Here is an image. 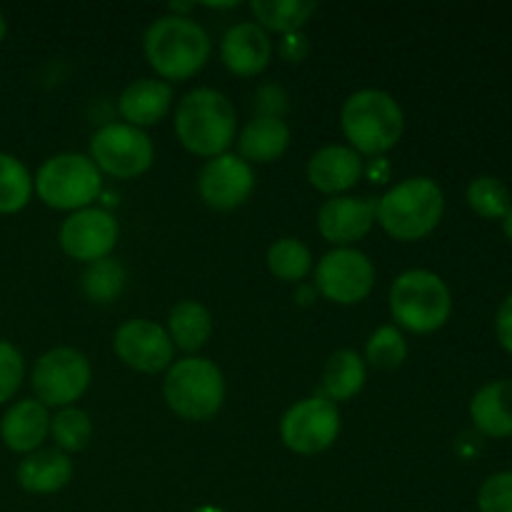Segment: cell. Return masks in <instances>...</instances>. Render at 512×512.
I'll return each mask as SVG.
<instances>
[{
	"label": "cell",
	"instance_id": "7",
	"mask_svg": "<svg viewBox=\"0 0 512 512\" xmlns=\"http://www.w3.org/2000/svg\"><path fill=\"white\" fill-rule=\"evenodd\" d=\"M35 195L53 210L90 208L103 193V173L83 153H60L45 160L33 178Z\"/></svg>",
	"mask_w": 512,
	"mask_h": 512
},
{
	"label": "cell",
	"instance_id": "31",
	"mask_svg": "<svg viewBox=\"0 0 512 512\" xmlns=\"http://www.w3.org/2000/svg\"><path fill=\"white\" fill-rule=\"evenodd\" d=\"M125 285V270L118 260L103 258L83 273V293L90 303H113Z\"/></svg>",
	"mask_w": 512,
	"mask_h": 512
},
{
	"label": "cell",
	"instance_id": "8",
	"mask_svg": "<svg viewBox=\"0 0 512 512\" xmlns=\"http://www.w3.org/2000/svg\"><path fill=\"white\" fill-rule=\"evenodd\" d=\"M90 378H93V368H90L88 355L80 350L68 348H53L48 353L40 355L30 373V385L35 390L38 403L45 408H70L75 400L85 395L90 388Z\"/></svg>",
	"mask_w": 512,
	"mask_h": 512
},
{
	"label": "cell",
	"instance_id": "9",
	"mask_svg": "<svg viewBox=\"0 0 512 512\" xmlns=\"http://www.w3.org/2000/svg\"><path fill=\"white\" fill-rule=\"evenodd\" d=\"M90 160L110 178L130 180L148 173L155 163V145L145 130L128 123H108L90 138Z\"/></svg>",
	"mask_w": 512,
	"mask_h": 512
},
{
	"label": "cell",
	"instance_id": "6",
	"mask_svg": "<svg viewBox=\"0 0 512 512\" xmlns=\"http://www.w3.org/2000/svg\"><path fill=\"white\" fill-rule=\"evenodd\" d=\"M163 398L178 418L205 423L225 403V378L218 365L200 355L173 360L163 380Z\"/></svg>",
	"mask_w": 512,
	"mask_h": 512
},
{
	"label": "cell",
	"instance_id": "10",
	"mask_svg": "<svg viewBox=\"0 0 512 512\" xmlns=\"http://www.w3.org/2000/svg\"><path fill=\"white\" fill-rule=\"evenodd\" d=\"M340 435V410L323 395L303 398L285 410L280 440L295 455L325 453Z\"/></svg>",
	"mask_w": 512,
	"mask_h": 512
},
{
	"label": "cell",
	"instance_id": "37",
	"mask_svg": "<svg viewBox=\"0 0 512 512\" xmlns=\"http://www.w3.org/2000/svg\"><path fill=\"white\" fill-rule=\"evenodd\" d=\"M503 233H505V238H508L510 245H512V208H510V213L505 215V220H503Z\"/></svg>",
	"mask_w": 512,
	"mask_h": 512
},
{
	"label": "cell",
	"instance_id": "28",
	"mask_svg": "<svg viewBox=\"0 0 512 512\" xmlns=\"http://www.w3.org/2000/svg\"><path fill=\"white\" fill-rule=\"evenodd\" d=\"M465 200H468V208L483 220H505L512 208L508 185L493 175H480V178L470 180Z\"/></svg>",
	"mask_w": 512,
	"mask_h": 512
},
{
	"label": "cell",
	"instance_id": "18",
	"mask_svg": "<svg viewBox=\"0 0 512 512\" xmlns=\"http://www.w3.org/2000/svg\"><path fill=\"white\" fill-rule=\"evenodd\" d=\"M173 110V88L165 80L140 78L125 85L118 98V113L133 128H150L168 118Z\"/></svg>",
	"mask_w": 512,
	"mask_h": 512
},
{
	"label": "cell",
	"instance_id": "35",
	"mask_svg": "<svg viewBox=\"0 0 512 512\" xmlns=\"http://www.w3.org/2000/svg\"><path fill=\"white\" fill-rule=\"evenodd\" d=\"M278 53L285 63H303L310 53V38L303 33V30H298V33L280 35Z\"/></svg>",
	"mask_w": 512,
	"mask_h": 512
},
{
	"label": "cell",
	"instance_id": "34",
	"mask_svg": "<svg viewBox=\"0 0 512 512\" xmlns=\"http://www.w3.org/2000/svg\"><path fill=\"white\" fill-rule=\"evenodd\" d=\"M255 118H280L283 120L285 110H288V93L283 85H260L253 95Z\"/></svg>",
	"mask_w": 512,
	"mask_h": 512
},
{
	"label": "cell",
	"instance_id": "13",
	"mask_svg": "<svg viewBox=\"0 0 512 512\" xmlns=\"http://www.w3.org/2000/svg\"><path fill=\"white\" fill-rule=\"evenodd\" d=\"M113 350L123 365L138 373L155 375L173 365L175 345L163 325L148 318L125 320L113 335Z\"/></svg>",
	"mask_w": 512,
	"mask_h": 512
},
{
	"label": "cell",
	"instance_id": "2",
	"mask_svg": "<svg viewBox=\"0 0 512 512\" xmlns=\"http://www.w3.org/2000/svg\"><path fill=\"white\" fill-rule=\"evenodd\" d=\"M175 135L188 153L198 158H218L228 153L238 138V113L225 93L215 88H195L175 105Z\"/></svg>",
	"mask_w": 512,
	"mask_h": 512
},
{
	"label": "cell",
	"instance_id": "19",
	"mask_svg": "<svg viewBox=\"0 0 512 512\" xmlns=\"http://www.w3.org/2000/svg\"><path fill=\"white\" fill-rule=\"evenodd\" d=\"M50 435V413L38 400H20L5 410L0 420V438L13 453L30 455Z\"/></svg>",
	"mask_w": 512,
	"mask_h": 512
},
{
	"label": "cell",
	"instance_id": "11",
	"mask_svg": "<svg viewBox=\"0 0 512 512\" xmlns=\"http://www.w3.org/2000/svg\"><path fill=\"white\" fill-rule=\"evenodd\" d=\"M373 288L375 265L358 248H335L315 265V290L330 303L358 305Z\"/></svg>",
	"mask_w": 512,
	"mask_h": 512
},
{
	"label": "cell",
	"instance_id": "5",
	"mask_svg": "<svg viewBox=\"0 0 512 512\" xmlns=\"http://www.w3.org/2000/svg\"><path fill=\"white\" fill-rule=\"evenodd\" d=\"M390 315L400 330L428 335L443 328L453 315V295L438 273L413 268L400 273L390 285Z\"/></svg>",
	"mask_w": 512,
	"mask_h": 512
},
{
	"label": "cell",
	"instance_id": "33",
	"mask_svg": "<svg viewBox=\"0 0 512 512\" xmlns=\"http://www.w3.org/2000/svg\"><path fill=\"white\" fill-rule=\"evenodd\" d=\"M25 378V360L8 340H0V405L8 403Z\"/></svg>",
	"mask_w": 512,
	"mask_h": 512
},
{
	"label": "cell",
	"instance_id": "20",
	"mask_svg": "<svg viewBox=\"0 0 512 512\" xmlns=\"http://www.w3.org/2000/svg\"><path fill=\"white\" fill-rule=\"evenodd\" d=\"M470 420L485 438H512V380H493L470 400Z\"/></svg>",
	"mask_w": 512,
	"mask_h": 512
},
{
	"label": "cell",
	"instance_id": "22",
	"mask_svg": "<svg viewBox=\"0 0 512 512\" xmlns=\"http://www.w3.org/2000/svg\"><path fill=\"white\" fill-rule=\"evenodd\" d=\"M238 155L250 165L275 163L290 148V128L280 118H253L235 138Z\"/></svg>",
	"mask_w": 512,
	"mask_h": 512
},
{
	"label": "cell",
	"instance_id": "15",
	"mask_svg": "<svg viewBox=\"0 0 512 512\" xmlns=\"http://www.w3.org/2000/svg\"><path fill=\"white\" fill-rule=\"evenodd\" d=\"M318 233L335 248H353L378 223V200L365 195H335L318 210Z\"/></svg>",
	"mask_w": 512,
	"mask_h": 512
},
{
	"label": "cell",
	"instance_id": "1",
	"mask_svg": "<svg viewBox=\"0 0 512 512\" xmlns=\"http://www.w3.org/2000/svg\"><path fill=\"white\" fill-rule=\"evenodd\" d=\"M143 53L165 83H183L205 68L213 53L210 35L188 15H160L145 28Z\"/></svg>",
	"mask_w": 512,
	"mask_h": 512
},
{
	"label": "cell",
	"instance_id": "24",
	"mask_svg": "<svg viewBox=\"0 0 512 512\" xmlns=\"http://www.w3.org/2000/svg\"><path fill=\"white\" fill-rule=\"evenodd\" d=\"M368 380V365L355 350H335L323 368V398L333 400L335 405L353 400Z\"/></svg>",
	"mask_w": 512,
	"mask_h": 512
},
{
	"label": "cell",
	"instance_id": "12",
	"mask_svg": "<svg viewBox=\"0 0 512 512\" xmlns=\"http://www.w3.org/2000/svg\"><path fill=\"white\" fill-rule=\"evenodd\" d=\"M118 238L120 225L115 215L105 208H95V205L70 213L58 233L63 253L85 265L110 258Z\"/></svg>",
	"mask_w": 512,
	"mask_h": 512
},
{
	"label": "cell",
	"instance_id": "36",
	"mask_svg": "<svg viewBox=\"0 0 512 512\" xmlns=\"http://www.w3.org/2000/svg\"><path fill=\"white\" fill-rule=\"evenodd\" d=\"M495 335L505 353L512 355V293L500 303L498 315H495Z\"/></svg>",
	"mask_w": 512,
	"mask_h": 512
},
{
	"label": "cell",
	"instance_id": "29",
	"mask_svg": "<svg viewBox=\"0 0 512 512\" xmlns=\"http://www.w3.org/2000/svg\"><path fill=\"white\" fill-rule=\"evenodd\" d=\"M50 438L55 440L60 453H80L88 448L90 438H93V420L85 410L75 408H60L58 413L50 418Z\"/></svg>",
	"mask_w": 512,
	"mask_h": 512
},
{
	"label": "cell",
	"instance_id": "39",
	"mask_svg": "<svg viewBox=\"0 0 512 512\" xmlns=\"http://www.w3.org/2000/svg\"><path fill=\"white\" fill-rule=\"evenodd\" d=\"M5 33H8V23H5V18H3V13H0V43H3V38H5Z\"/></svg>",
	"mask_w": 512,
	"mask_h": 512
},
{
	"label": "cell",
	"instance_id": "3",
	"mask_svg": "<svg viewBox=\"0 0 512 512\" xmlns=\"http://www.w3.org/2000/svg\"><path fill=\"white\" fill-rule=\"evenodd\" d=\"M340 128L360 158H380L403 138L405 113L388 90L363 88L348 95L340 108Z\"/></svg>",
	"mask_w": 512,
	"mask_h": 512
},
{
	"label": "cell",
	"instance_id": "25",
	"mask_svg": "<svg viewBox=\"0 0 512 512\" xmlns=\"http://www.w3.org/2000/svg\"><path fill=\"white\" fill-rule=\"evenodd\" d=\"M250 13L265 33L288 35L303 30V25L318 13V3L315 0H253Z\"/></svg>",
	"mask_w": 512,
	"mask_h": 512
},
{
	"label": "cell",
	"instance_id": "4",
	"mask_svg": "<svg viewBox=\"0 0 512 512\" xmlns=\"http://www.w3.org/2000/svg\"><path fill=\"white\" fill-rule=\"evenodd\" d=\"M443 213V188L425 175L400 180L383 198H378V225L400 243L428 238L440 225Z\"/></svg>",
	"mask_w": 512,
	"mask_h": 512
},
{
	"label": "cell",
	"instance_id": "30",
	"mask_svg": "<svg viewBox=\"0 0 512 512\" xmlns=\"http://www.w3.org/2000/svg\"><path fill=\"white\" fill-rule=\"evenodd\" d=\"M408 358V340L398 325H380L365 345V360L378 370H395Z\"/></svg>",
	"mask_w": 512,
	"mask_h": 512
},
{
	"label": "cell",
	"instance_id": "14",
	"mask_svg": "<svg viewBox=\"0 0 512 512\" xmlns=\"http://www.w3.org/2000/svg\"><path fill=\"white\" fill-rule=\"evenodd\" d=\"M255 190L253 165L240 155L223 153L210 158L198 175V193L208 208L235 210L250 200Z\"/></svg>",
	"mask_w": 512,
	"mask_h": 512
},
{
	"label": "cell",
	"instance_id": "27",
	"mask_svg": "<svg viewBox=\"0 0 512 512\" xmlns=\"http://www.w3.org/2000/svg\"><path fill=\"white\" fill-rule=\"evenodd\" d=\"M33 175L23 160L0 153V215L20 213L33 198Z\"/></svg>",
	"mask_w": 512,
	"mask_h": 512
},
{
	"label": "cell",
	"instance_id": "32",
	"mask_svg": "<svg viewBox=\"0 0 512 512\" xmlns=\"http://www.w3.org/2000/svg\"><path fill=\"white\" fill-rule=\"evenodd\" d=\"M480 512H512V470L493 473L478 490Z\"/></svg>",
	"mask_w": 512,
	"mask_h": 512
},
{
	"label": "cell",
	"instance_id": "21",
	"mask_svg": "<svg viewBox=\"0 0 512 512\" xmlns=\"http://www.w3.org/2000/svg\"><path fill=\"white\" fill-rule=\"evenodd\" d=\"M15 478L25 493H60L73 480V460L60 450H35L20 460Z\"/></svg>",
	"mask_w": 512,
	"mask_h": 512
},
{
	"label": "cell",
	"instance_id": "17",
	"mask_svg": "<svg viewBox=\"0 0 512 512\" xmlns=\"http://www.w3.org/2000/svg\"><path fill=\"white\" fill-rule=\"evenodd\" d=\"M305 173L315 190L335 198L348 195L363 180L365 163L350 145H325L310 155Z\"/></svg>",
	"mask_w": 512,
	"mask_h": 512
},
{
	"label": "cell",
	"instance_id": "23",
	"mask_svg": "<svg viewBox=\"0 0 512 512\" xmlns=\"http://www.w3.org/2000/svg\"><path fill=\"white\" fill-rule=\"evenodd\" d=\"M168 335L183 353H198L213 335V315L198 300H180L168 315Z\"/></svg>",
	"mask_w": 512,
	"mask_h": 512
},
{
	"label": "cell",
	"instance_id": "16",
	"mask_svg": "<svg viewBox=\"0 0 512 512\" xmlns=\"http://www.w3.org/2000/svg\"><path fill=\"white\" fill-rule=\"evenodd\" d=\"M273 58V40L255 20H243L225 30L220 40V60L225 68L240 78H255L263 73Z\"/></svg>",
	"mask_w": 512,
	"mask_h": 512
},
{
	"label": "cell",
	"instance_id": "26",
	"mask_svg": "<svg viewBox=\"0 0 512 512\" xmlns=\"http://www.w3.org/2000/svg\"><path fill=\"white\" fill-rule=\"evenodd\" d=\"M270 275H275L283 283H300L313 273V253L300 238H280L275 240L265 255Z\"/></svg>",
	"mask_w": 512,
	"mask_h": 512
},
{
	"label": "cell",
	"instance_id": "38",
	"mask_svg": "<svg viewBox=\"0 0 512 512\" xmlns=\"http://www.w3.org/2000/svg\"><path fill=\"white\" fill-rule=\"evenodd\" d=\"M193 512H225V510L215 508V505H198V508H195Z\"/></svg>",
	"mask_w": 512,
	"mask_h": 512
}]
</instances>
